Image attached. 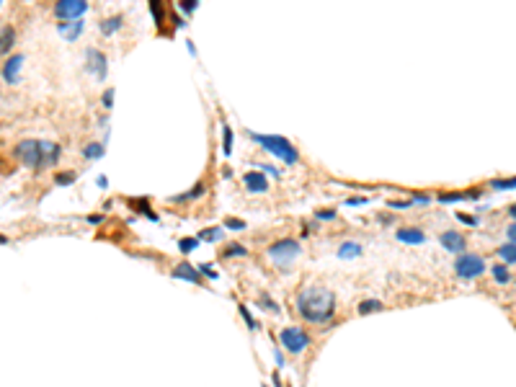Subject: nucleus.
I'll return each instance as SVG.
<instances>
[{
    "label": "nucleus",
    "mask_w": 516,
    "mask_h": 387,
    "mask_svg": "<svg viewBox=\"0 0 516 387\" xmlns=\"http://www.w3.org/2000/svg\"><path fill=\"white\" fill-rule=\"evenodd\" d=\"M101 219H103L101 214H90V217H88V222H90V225H98V222H101Z\"/></svg>",
    "instance_id": "e433bc0d"
},
{
    "label": "nucleus",
    "mask_w": 516,
    "mask_h": 387,
    "mask_svg": "<svg viewBox=\"0 0 516 387\" xmlns=\"http://www.w3.org/2000/svg\"><path fill=\"white\" fill-rule=\"evenodd\" d=\"M240 315H243V318H246V323L251 325V328H256V320L251 318V312H248V307H240Z\"/></svg>",
    "instance_id": "473e14b6"
},
{
    "label": "nucleus",
    "mask_w": 516,
    "mask_h": 387,
    "mask_svg": "<svg viewBox=\"0 0 516 387\" xmlns=\"http://www.w3.org/2000/svg\"><path fill=\"white\" fill-rule=\"evenodd\" d=\"M493 189H516V178H506V181H501V178H496V181H491Z\"/></svg>",
    "instance_id": "5701e85b"
},
{
    "label": "nucleus",
    "mask_w": 516,
    "mask_h": 387,
    "mask_svg": "<svg viewBox=\"0 0 516 387\" xmlns=\"http://www.w3.org/2000/svg\"><path fill=\"white\" fill-rule=\"evenodd\" d=\"M5 243H8V237H5V235H0V245H5Z\"/></svg>",
    "instance_id": "37998d69"
},
{
    "label": "nucleus",
    "mask_w": 516,
    "mask_h": 387,
    "mask_svg": "<svg viewBox=\"0 0 516 387\" xmlns=\"http://www.w3.org/2000/svg\"><path fill=\"white\" fill-rule=\"evenodd\" d=\"M225 225H227V227H233V230H243V227H246V222H243V219H235V217H230V219L225 222Z\"/></svg>",
    "instance_id": "c756f323"
},
{
    "label": "nucleus",
    "mask_w": 516,
    "mask_h": 387,
    "mask_svg": "<svg viewBox=\"0 0 516 387\" xmlns=\"http://www.w3.org/2000/svg\"><path fill=\"white\" fill-rule=\"evenodd\" d=\"M243 181H246L248 191H253V194H263V191H268V181H266V176H263L261 171H248L246 176H243Z\"/></svg>",
    "instance_id": "9d476101"
},
{
    "label": "nucleus",
    "mask_w": 516,
    "mask_h": 387,
    "mask_svg": "<svg viewBox=\"0 0 516 387\" xmlns=\"http://www.w3.org/2000/svg\"><path fill=\"white\" fill-rule=\"evenodd\" d=\"M13 41H16V31H13V26H3V28H0V54L10 52Z\"/></svg>",
    "instance_id": "2eb2a0df"
},
{
    "label": "nucleus",
    "mask_w": 516,
    "mask_h": 387,
    "mask_svg": "<svg viewBox=\"0 0 516 387\" xmlns=\"http://www.w3.org/2000/svg\"><path fill=\"white\" fill-rule=\"evenodd\" d=\"M150 10H153V16H155V18H158V23H160V21H163V16H165V13H163V5H160V3H150Z\"/></svg>",
    "instance_id": "c85d7f7f"
},
{
    "label": "nucleus",
    "mask_w": 516,
    "mask_h": 387,
    "mask_svg": "<svg viewBox=\"0 0 516 387\" xmlns=\"http://www.w3.org/2000/svg\"><path fill=\"white\" fill-rule=\"evenodd\" d=\"M103 155V147L101 145H88L85 147V158H101Z\"/></svg>",
    "instance_id": "bb28decb"
},
{
    "label": "nucleus",
    "mask_w": 516,
    "mask_h": 387,
    "mask_svg": "<svg viewBox=\"0 0 516 387\" xmlns=\"http://www.w3.org/2000/svg\"><path fill=\"white\" fill-rule=\"evenodd\" d=\"M496 253H498V256L506 261V266H509V263H516V245H514V243H509V245H501Z\"/></svg>",
    "instance_id": "6ab92c4d"
},
{
    "label": "nucleus",
    "mask_w": 516,
    "mask_h": 387,
    "mask_svg": "<svg viewBox=\"0 0 516 387\" xmlns=\"http://www.w3.org/2000/svg\"><path fill=\"white\" fill-rule=\"evenodd\" d=\"M16 158L28 168H47L54 166L59 158V147L54 142H39V140H23L16 145Z\"/></svg>",
    "instance_id": "f03ea898"
},
{
    "label": "nucleus",
    "mask_w": 516,
    "mask_h": 387,
    "mask_svg": "<svg viewBox=\"0 0 516 387\" xmlns=\"http://www.w3.org/2000/svg\"><path fill=\"white\" fill-rule=\"evenodd\" d=\"M338 256L341 258H356V256H361V245L359 243H343L338 248Z\"/></svg>",
    "instance_id": "f3484780"
},
{
    "label": "nucleus",
    "mask_w": 516,
    "mask_h": 387,
    "mask_svg": "<svg viewBox=\"0 0 516 387\" xmlns=\"http://www.w3.org/2000/svg\"><path fill=\"white\" fill-rule=\"evenodd\" d=\"M261 305H263V307H268L271 312H279V305H276V302H271V300H268V297H266V294L261 297Z\"/></svg>",
    "instance_id": "2f4dec72"
},
{
    "label": "nucleus",
    "mask_w": 516,
    "mask_h": 387,
    "mask_svg": "<svg viewBox=\"0 0 516 387\" xmlns=\"http://www.w3.org/2000/svg\"><path fill=\"white\" fill-rule=\"evenodd\" d=\"M196 243H199L196 237H184V240H181L178 245H181V250H184V253H191V250L196 248Z\"/></svg>",
    "instance_id": "393cba45"
},
{
    "label": "nucleus",
    "mask_w": 516,
    "mask_h": 387,
    "mask_svg": "<svg viewBox=\"0 0 516 387\" xmlns=\"http://www.w3.org/2000/svg\"><path fill=\"white\" fill-rule=\"evenodd\" d=\"M364 201H367L364 196H354V199H348V204H351V206H356V204H364Z\"/></svg>",
    "instance_id": "c9c22d12"
},
{
    "label": "nucleus",
    "mask_w": 516,
    "mask_h": 387,
    "mask_svg": "<svg viewBox=\"0 0 516 387\" xmlns=\"http://www.w3.org/2000/svg\"><path fill=\"white\" fill-rule=\"evenodd\" d=\"M85 57H88V70L93 72V75L98 78V80H103L106 78V72H109V62H106V57H103V52H98V49H88L85 52Z\"/></svg>",
    "instance_id": "6e6552de"
},
{
    "label": "nucleus",
    "mask_w": 516,
    "mask_h": 387,
    "mask_svg": "<svg viewBox=\"0 0 516 387\" xmlns=\"http://www.w3.org/2000/svg\"><path fill=\"white\" fill-rule=\"evenodd\" d=\"M173 276L176 279H186V281H194V284H199L202 276H199V269H194V266L189 263H178L176 269H173Z\"/></svg>",
    "instance_id": "ddd939ff"
},
{
    "label": "nucleus",
    "mask_w": 516,
    "mask_h": 387,
    "mask_svg": "<svg viewBox=\"0 0 516 387\" xmlns=\"http://www.w3.org/2000/svg\"><path fill=\"white\" fill-rule=\"evenodd\" d=\"M493 279L498 281V284H509L511 281V274H509V266H504V263H498V266H493Z\"/></svg>",
    "instance_id": "a211bd4d"
},
{
    "label": "nucleus",
    "mask_w": 516,
    "mask_h": 387,
    "mask_svg": "<svg viewBox=\"0 0 516 387\" xmlns=\"http://www.w3.org/2000/svg\"><path fill=\"white\" fill-rule=\"evenodd\" d=\"M297 312L310 325H325L336 315V294L328 287H307L297 294Z\"/></svg>",
    "instance_id": "f257e3e1"
},
{
    "label": "nucleus",
    "mask_w": 516,
    "mask_h": 387,
    "mask_svg": "<svg viewBox=\"0 0 516 387\" xmlns=\"http://www.w3.org/2000/svg\"><path fill=\"white\" fill-rule=\"evenodd\" d=\"M246 253H248V250L243 248V245H235V243H233V245H227V250H225V256L230 258V256H246Z\"/></svg>",
    "instance_id": "b1692460"
},
{
    "label": "nucleus",
    "mask_w": 516,
    "mask_h": 387,
    "mask_svg": "<svg viewBox=\"0 0 516 387\" xmlns=\"http://www.w3.org/2000/svg\"><path fill=\"white\" fill-rule=\"evenodd\" d=\"M454 271H457L460 279H478L485 271V261L480 256H473V253H465L454 263Z\"/></svg>",
    "instance_id": "423d86ee"
},
{
    "label": "nucleus",
    "mask_w": 516,
    "mask_h": 387,
    "mask_svg": "<svg viewBox=\"0 0 516 387\" xmlns=\"http://www.w3.org/2000/svg\"><path fill=\"white\" fill-rule=\"evenodd\" d=\"M398 240L408 243V245H421V243H426V232L418 227H403V230H398Z\"/></svg>",
    "instance_id": "f8f14e48"
},
{
    "label": "nucleus",
    "mask_w": 516,
    "mask_h": 387,
    "mask_svg": "<svg viewBox=\"0 0 516 387\" xmlns=\"http://www.w3.org/2000/svg\"><path fill=\"white\" fill-rule=\"evenodd\" d=\"M506 230H509V237H511V243L516 245V222H514V225H509Z\"/></svg>",
    "instance_id": "f704fd0d"
},
{
    "label": "nucleus",
    "mask_w": 516,
    "mask_h": 387,
    "mask_svg": "<svg viewBox=\"0 0 516 387\" xmlns=\"http://www.w3.org/2000/svg\"><path fill=\"white\" fill-rule=\"evenodd\" d=\"M85 10H88V3H83V0H62V3L54 5V16L62 21H78Z\"/></svg>",
    "instance_id": "0eeeda50"
},
{
    "label": "nucleus",
    "mask_w": 516,
    "mask_h": 387,
    "mask_svg": "<svg viewBox=\"0 0 516 387\" xmlns=\"http://www.w3.org/2000/svg\"><path fill=\"white\" fill-rule=\"evenodd\" d=\"M222 150H225V155H230V150H233V129L230 127H222Z\"/></svg>",
    "instance_id": "412c9836"
},
{
    "label": "nucleus",
    "mask_w": 516,
    "mask_h": 387,
    "mask_svg": "<svg viewBox=\"0 0 516 387\" xmlns=\"http://www.w3.org/2000/svg\"><path fill=\"white\" fill-rule=\"evenodd\" d=\"M222 237V230H217V227H209L207 232H202V240H220Z\"/></svg>",
    "instance_id": "cd10ccee"
},
{
    "label": "nucleus",
    "mask_w": 516,
    "mask_h": 387,
    "mask_svg": "<svg viewBox=\"0 0 516 387\" xmlns=\"http://www.w3.org/2000/svg\"><path fill=\"white\" fill-rule=\"evenodd\" d=\"M462 222H467V225H475V217H467V214H457Z\"/></svg>",
    "instance_id": "4c0bfd02"
},
{
    "label": "nucleus",
    "mask_w": 516,
    "mask_h": 387,
    "mask_svg": "<svg viewBox=\"0 0 516 387\" xmlns=\"http://www.w3.org/2000/svg\"><path fill=\"white\" fill-rule=\"evenodd\" d=\"M333 217H336V212H333V209H325V212L317 209V219H333Z\"/></svg>",
    "instance_id": "72a5a7b5"
},
{
    "label": "nucleus",
    "mask_w": 516,
    "mask_h": 387,
    "mask_svg": "<svg viewBox=\"0 0 516 387\" xmlns=\"http://www.w3.org/2000/svg\"><path fill=\"white\" fill-rule=\"evenodd\" d=\"M509 214H511V217L516 219V204H511V206H509Z\"/></svg>",
    "instance_id": "a19ab883"
},
{
    "label": "nucleus",
    "mask_w": 516,
    "mask_h": 387,
    "mask_svg": "<svg viewBox=\"0 0 516 387\" xmlns=\"http://www.w3.org/2000/svg\"><path fill=\"white\" fill-rule=\"evenodd\" d=\"M72 181H75V173H57V176H54V184H59V186L72 184Z\"/></svg>",
    "instance_id": "a878e982"
},
{
    "label": "nucleus",
    "mask_w": 516,
    "mask_h": 387,
    "mask_svg": "<svg viewBox=\"0 0 516 387\" xmlns=\"http://www.w3.org/2000/svg\"><path fill=\"white\" fill-rule=\"evenodd\" d=\"M111 101H114V88H109L103 93V109H111Z\"/></svg>",
    "instance_id": "7c9ffc66"
},
{
    "label": "nucleus",
    "mask_w": 516,
    "mask_h": 387,
    "mask_svg": "<svg viewBox=\"0 0 516 387\" xmlns=\"http://www.w3.org/2000/svg\"><path fill=\"white\" fill-rule=\"evenodd\" d=\"M59 34H62L67 41H75L80 34H83V23L80 21H65V23H57Z\"/></svg>",
    "instance_id": "4468645a"
},
{
    "label": "nucleus",
    "mask_w": 516,
    "mask_h": 387,
    "mask_svg": "<svg viewBox=\"0 0 516 387\" xmlns=\"http://www.w3.org/2000/svg\"><path fill=\"white\" fill-rule=\"evenodd\" d=\"M119 26H121V16H114V18H106V21L101 23V31H103L106 36H109V34H114V31H116Z\"/></svg>",
    "instance_id": "aec40b11"
},
{
    "label": "nucleus",
    "mask_w": 516,
    "mask_h": 387,
    "mask_svg": "<svg viewBox=\"0 0 516 387\" xmlns=\"http://www.w3.org/2000/svg\"><path fill=\"white\" fill-rule=\"evenodd\" d=\"M202 194H204V184H196V186H194V189H191L189 194H184V196H176L173 201H186V199H199V196H202Z\"/></svg>",
    "instance_id": "4be33fe9"
},
{
    "label": "nucleus",
    "mask_w": 516,
    "mask_h": 387,
    "mask_svg": "<svg viewBox=\"0 0 516 387\" xmlns=\"http://www.w3.org/2000/svg\"><path fill=\"white\" fill-rule=\"evenodd\" d=\"M297 256H299V243L292 240V237H284V240H279V243H274V245L268 248V258L276 261L279 266L294 261Z\"/></svg>",
    "instance_id": "39448f33"
},
{
    "label": "nucleus",
    "mask_w": 516,
    "mask_h": 387,
    "mask_svg": "<svg viewBox=\"0 0 516 387\" xmlns=\"http://www.w3.org/2000/svg\"><path fill=\"white\" fill-rule=\"evenodd\" d=\"M202 271H204L207 276H212V279H215V276H217V271H212V269H209V266H202Z\"/></svg>",
    "instance_id": "58836bf2"
},
{
    "label": "nucleus",
    "mask_w": 516,
    "mask_h": 387,
    "mask_svg": "<svg viewBox=\"0 0 516 387\" xmlns=\"http://www.w3.org/2000/svg\"><path fill=\"white\" fill-rule=\"evenodd\" d=\"M251 137L261 145L263 150H268L271 155H276V158L284 160V163H297V160H299V153L292 147L289 140L276 137V135H253V132H251Z\"/></svg>",
    "instance_id": "7ed1b4c3"
},
{
    "label": "nucleus",
    "mask_w": 516,
    "mask_h": 387,
    "mask_svg": "<svg viewBox=\"0 0 516 387\" xmlns=\"http://www.w3.org/2000/svg\"><path fill=\"white\" fill-rule=\"evenodd\" d=\"M181 8H184V10H194V3H191V0H184V3H181Z\"/></svg>",
    "instance_id": "ea45409f"
},
{
    "label": "nucleus",
    "mask_w": 516,
    "mask_h": 387,
    "mask_svg": "<svg viewBox=\"0 0 516 387\" xmlns=\"http://www.w3.org/2000/svg\"><path fill=\"white\" fill-rule=\"evenodd\" d=\"M356 310H359V315H374V312H382L385 305L379 300H361Z\"/></svg>",
    "instance_id": "dca6fc26"
},
{
    "label": "nucleus",
    "mask_w": 516,
    "mask_h": 387,
    "mask_svg": "<svg viewBox=\"0 0 516 387\" xmlns=\"http://www.w3.org/2000/svg\"><path fill=\"white\" fill-rule=\"evenodd\" d=\"M279 338H281V344H284V349L289 351V354H302V351H307V346H310V333L307 331H302V328H284L281 333H279Z\"/></svg>",
    "instance_id": "20e7f679"
},
{
    "label": "nucleus",
    "mask_w": 516,
    "mask_h": 387,
    "mask_svg": "<svg viewBox=\"0 0 516 387\" xmlns=\"http://www.w3.org/2000/svg\"><path fill=\"white\" fill-rule=\"evenodd\" d=\"M442 245H444V250H449V253H462V250H465V245H467V240H465V235H462V232L449 230V232H444V235H442Z\"/></svg>",
    "instance_id": "1a4fd4ad"
},
{
    "label": "nucleus",
    "mask_w": 516,
    "mask_h": 387,
    "mask_svg": "<svg viewBox=\"0 0 516 387\" xmlns=\"http://www.w3.org/2000/svg\"><path fill=\"white\" fill-rule=\"evenodd\" d=\"M274 387H281V380H279V372L274 375Z\"/></svg>",
    "instance_id": "79ce46f5"
},
{
    "label": "nucleus",
    "mask_w": 516,
    "mask_h": 387,
    "mask_svg": "<svg viewBox=\"0 0 516 387\" xmlns=\"http://www.w3.org/2000/svg\"><path fill=\"white\" fill-rule=\"evenodd\" d=\"M21 65H23V54H13L8 62H5V67H3V78H5V83H18V70H21Z\"/></svg>",
    "instance_id": "9b49d317"
}]
</instances>
